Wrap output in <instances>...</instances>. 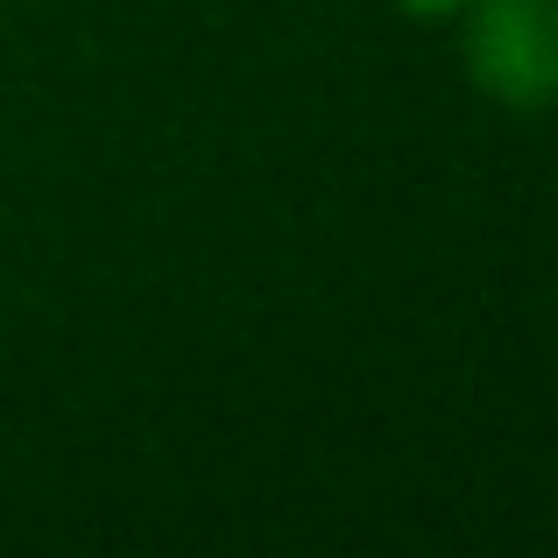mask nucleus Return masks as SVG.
<instances>
[{
    "label": "nucleus",
    "instance_id": "nucleus-1",
    "mask_svg": "<svg viewBox=\"0 0 558 558\" xmlns=\"http://www.w3.org/2000/svg\"><path fill=\"white\" fill-rule=\"evenodd\" d=\"M452 28L460 71L488 107L523 121L558 107V0H466Z\"/></svg>",
    "mask_w": 558,
    "mask_h": 558
},
{
    "label": "nucleus",
    "instance_id": "nucleus-2",
    "mask_svg": "<svg viewBox=\"0 0 558 558\" xmlns=\"http://www.w3.org/2000/svg\"><path fill=\"white\" fill-rule=\"evenodd\" d=\"M460 8L466 0H396V14H410V22H424V28H452Z\"/></svg>",
    "mask_w": 558,
    "mask_h": 558
}]
</instances>
